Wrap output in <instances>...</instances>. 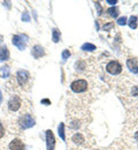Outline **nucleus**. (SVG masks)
<instances>
[{
    "label": "nucleus",
    "instance_id": "obj_1",
    "mask_svg": "<svg viewBox=\"0 0 138 150\" xmlns=\"http://www.w3.org/2000/svg\"><path fill=\"white\" fill-rule=\"evenodd\" d=\"M35 119L29 114H25L24 115L20 117L18 124L20 127L23 130H26L32 128L35 125Z\"/></svg>",
    "mask_w": 138,
    "mask_h": 150
},
{
    "label": "nucleus",
    "instance_id": "obj_2",
    "mask_svg": "<svg viewBox=\"0 0 138 150\" xmlns=\"http://www.w3.org/2000/svg\"><path fill=\"white\" fill-rule=\"evenodd\" d=\"M28 41L27 35L24 34L15 35L12 37V44L15 45L18 49L21 51H23L25 49L26 43Z\"/></svg>",
    "mask_w": 138,
    "mask_h": 150
},
{
    "label": "nucleus",
    "instance_id": "obj_3",
    "mask_svg": "<svg viewBox=\"0 0 138 150\" xmlns=\"http://www.w3.org/2000/svg\"><path fill=\"white\" fill-rule=\"evenodd\" d=\"M87 83L83 79H79V80L75 81L73 82L70 85V88L73 90V91L77 93L85 91L87 89Z\"/></svg>",
    "mask_w": 138,
    "mask_h": 150
},
{
    "label": "nucleus",
    "instance_id": "obj_4",
    "mask_svg": "<svg viewBox=\"0 0 138 150\" xmlns=\"http://www.w3.org/2000/svg\"><path fill=\"white\" fill-rule=\"evenodd\" d=\"M106 71L112 75L119 74L122 72V67L119 62L112 61L106 66Z\"/></svg>",
    "mask_w": 138,
    "mask_h": 150
},
{
    "label": "nucleus",
    "instance_id": "obj_5",
    "mask_svg": "<svg viewBox=\"0 0 138 150\" xmlns=\"http://www.w3.org/2000/svg\"><path fill=\"white\" fill-rule=\"evenodd\" d=\"M46 138L47 150H54L55 146V139L52 130H47Z\"/></svg>",
    "mask_w": 138,
    "mask_h": 150
},
{
    "label": "nucleus",
    "instance_id": "obj_6",
    "mask_svg": "<svg viewBox=\"0 0 138 150\" xmlns=\"http://www.w3.org/2000/svg\"><path fill=\"white\" fill-rule=\"evenodd\" d=\"M8 108L10 111L17 112L20 109L21 105V98L17 96H14L8 101Z\"/></svg>",
    "mask_w": 138,
    "mask_h": 150
},
{
    "label": "nucleus",
    "instance_id": "obj_7",
    "mask_svg": "<svg viewBox=\"0 0 138 150\" xmlns=\"http://www.w3.org/2000/svg\"><path fill=\"white\" fill-rule=\"evenodd\" d=\"M29 79V73L24 70H19L17 72V80L21 86L25 85Z\"/></svg>",
    "mask_w": 138,
    "mask_h": 150
},
{
    "label": "nucleus",
    "instance_id": "obj_8",
    "mask_svg": "<svg viewBox=\"0 0 138 150\" xmlns=\"http://www.w3.org/2000/svg\"><path fill=\"white\" fill-rule=\"evenodd\" d=\"M9 148L10 150H24L25 145L21 139L15 138L10 143Z\"/></svg>",
    "mask_w": 138,
    "mask_h": 150
},
{
    "label": "nucleus",
    "instance_id": "obj_9",
    "mask_svg": "<svg viewBox=\"0 0 138 150\" xmlns=\"http://www.w3.org/2000/svg\"><path fill=\"white\" fill-rule=\"evenodd\" d=\"M127 66L129 70L133 74L138 73V59L133 58L128 59L127 61Z\"/></svg>",
    "mask_w": 138,
    "mask_h": 150
},
{
    "label": "nucleus",
    "instance_id": "obj_10",
    "mask_svg": "<svg viewBox=\"0 0 138 150\" xmlns=\"http://www.w3.org/2000/svg\"><path fill=\"white\" fill-rule=\"evenodd\" d=\"M31 54L35 59L43 57L45 55V51L41 45H35L31 51Z\"/></svg>",
    "mask_w": 138,
    "mask_h": 150
},
{
    "label": "nucleus",
    "instance_id": "obj_11",
    "mask_svg": "<svg viewBox=\"0 0 138 150\" xmlns=\"http://www.w3.org/2000/svg\"><path fill=\"white\" fill-rule=\"evenodd\" d=\"M10 58V52L6 47V45H3L0 47V62L8 60Z\"/></svg>",
    "mask_w": 138,
    "mask_h": 150
},
{
    "label": "nucleus",
    "instance_id": "obj_12",
    "mask_svg": "<svg viewBox=\"0 0 138 150\" xmlns=\"http://www.w3.org/2000/svg\"><path fill=\"white\" fill-rule=\"evenodd\" d=\"M10 68L8 65L5 64L0 67V78L7 79L10 76Z\"/></svg>",
    "mask_w": 138,
    "mask_h": 150
},
{
    "label": "nucleus",
    "instance_id": "obj_13",
    "mask_svg": "<svg viewBox=\"0 0 138 150\" xmlns=\"http://www.w3.org/2000/svg\"><path fill=\"white\" fill-rule=\"evenodd\" d=\"M73 142L76 143V144L80 145V144H82V143L84 142L85 138L82 134L76 133L75 134L73 137Z\"/></svg>",
    "mask_w": 138,
    "mask_h": 150
},
{
    "label": "nucleus",
    "instance_id": "obj_14",
    "mask_svg": "<svg viewBox=\"0 0 138 150\" xmlns=\"http://www.w3.org/2000/svg\"><path fill=\"white\" fill-rule=\"evenodd\" d=\"M129 26L132 29H135L137 27V17L135 16H131L129 18L128 23Z\"/></svg>",
    "mask_w": 138,
    "mask_h": 150
},
{
    "label": "nucleus",
    "instance_id": "obj_15",
    "mask_svg": "<svg viewBox=\"0 0 138 150\" xmlns=\"http://www.w3.org/2000/svg\"><path fill=\"white\" fill-rule=\"evenodd\" d=\"M95 49H96V46L90 43H86L81 46V50L85 52H93Z\"/></svg>",
    "mask_w": 138,
    "mask_h": 150
},
{
    "label": "nucleus",
    "instance_id": "obj_16",
    "mask_svg": "<svg viewBox=\"0 0 138 150\" xmlns=\"http://www.w3.org/2000/svg\"><path fill=\"white\" fill-rule=\"evenodd\" d=\"M58 133L62 140L65 142V133H64V124L63 122H60L58 127Z\"/></svg>",
    "mask_w": 138,
    "mask_h": 150
},
{
    "label": "nucleus",
    "instance_id": "obj_17",
    "mask_svg": "<svg viewBox=\"0 0 138 150\" xmlns=\"http://www.w3.org/2000/svg\"><path fill=\"white\" fill-rule=\"evenodd\" d=\"M107 12L110 15V16L114 18H117L118 16H119V10H118V8L117 7H112L108 8Z\"/></svg>",
    "mask_w": 138,
    "mask_h": 150
},
{
    "label": "nucleus",
    "instance_id": "obj_18",
    "mask_svg": "<svg viewBox=\"0 0 138 150\" xmlns=\"http://www.w3.org/2000/svg\"><path fill=\"white\" fill-rule=\"evenodd\" d=\"M60 35V33L59 30L56 29V28H54L52 31V41L54 43H58L59 41Z\"/></svg>",
    "mask_w": 138,
    "mask_h": 150
},
{
    "label": "nucleus",
    "instance_id": "obj_19",
    "mask_svg": "<svg viewBox=\"0 0 138 150\" xmlns=\"http://www.w3.org/2000/svg\"><path fill=\"white\" fill-rule=\"evenodd\" d=\"M62 59H63L64 61H66V59L70 56V51L68 50H65L64 51H63L62 54Z\"/></svg>",
    "mask_w": 138,
    "mask_h": 150
},
{
    "label": "nucleus",
    "instance_id": "obj_20",
    "mask_svg": "<svg viewBox=\"0 0 138 150\" xmlns=\"http://www.w3.org/2000/svg\"><path fill=\"white\" fill-rule=\"evenodd\" d=\"M117 23L121 26H124L127 23V17L122 16L117 20Z\"/></svg>",
    "mask_w": 138,
    "mask_h": 150
},
{
    "label": "nucleus",
    "instance_id": "obj_21",
    "mask_svg": "<svg viewBox=\"0 0 138 150\" xmlns=\"http://www.w3.org/2000/svg\"><path fill=\"white\" fill-rule=\"evenodd\" d=\"M22 21L23 22H29L30 21V16L27 12L24 13L22 16Z\"/></svg>",
    "mask_w": 138,
    "mask_h": 150
},
{
    "label": "nucleus",
    "instance_id": "obj_22",
    "mask_svg": "<svg viewBox=\"0 0 138 150\" xmlns=\"http://www.w3.org/2000/svg\"><path fill=\"white\" fill-rule=\"evenodd\" d=\"M113 25H113V23H109L108 24H106V25L104 26L103 29L104 30H109L113 27Z\"/></svg>",
    "mask_w": 138,
    "mask_h": 150
},
{
    "label": "nucleus",
    "instance_id": "obj_23",
    "mask_svg": "<svg viewBox=\"0 0 138 150\" xmlns=\"http://www.w3.org/2000/svg\"><path fill=\"white\" fill-rule=\"evenodd\" d=\"M4 134H5V130H4V128L2 126L1 123H0V139L3 137Z\"/></svg>",
    "mask_w": 138,
    "mask_h": 150
},
{
    "label": "nucleus",
    "instance_id": "obj_24",
    "mask_svg": "<svg viewBox=\"0 0 138 150\" xmlns=\"http://www.w3.org/2000/svg\"><path fill=\"white\" fill-rule=\"evenodd\" d=\"M132 95L138 98V87H134L132 89Z\"/></svg>",
    "mask_w": 138,
    "mask_h": 150
},
{
    "label": "nucleus",
    "instance_id": "obj_25",
    "mask_svg": "<svg viewBox=\"0 0 138 150\" xmlns=\"http://www.w3.org/2000/svg\"><path fill=\"white\" fill-rule=\"evenodd\" d=\"M41 103L42 104H44L46 105H49L51 104V102L49 99H43V100H42L41 101Z\"/></svg>",
    "mask_w": 138,
    "mask_h": 150
},
{
    "label": "nucleus",
    "instance_id": "obj_26",
    "mask_svg": "<svg viewBox=\"0 0 138 150\" xmlns=\"http://www.w3.org/2000/svg\"><path fill=\"white\" fill-rule=\"evenodd\" d=\"M106 2H107L108 4H110V5H115V4L117 3V1H116V0H115V1H110V0H107Z\"/></svg>",
    "mask_w": 138,
    "mask_h": 150
},
{
    "label": "nucleus",
    "instance_id": "obj_27",
    "mask_svg": "<svg viewBox=\"0 0 138 150\" xmlns=\"http://www.w3.org/2000/svg\"><path fill=\"white\" fill-rule=\"evenodd\" d=\"M2 100H3V96H2V93L1 89H0V104H1V103L2 102Z\"/></svg>",
    "mask_w": 138,
    "mask_h": 150
},
{
    "label": "nucleus",
    "instance_id": "obj_28",
    "mask_svg": "<svg viewBox=\"0 0 138 150\" xmlns=\"http://www.w3.org/2000/svg\"><path fill=\"white\" fill-rule=\"evenodd\" d=\"M134 137H135V139H136V140L137 141V142H138V131L136 132V133H135V135H134Z\"/></svg>",
    "mask_w": 138,
    "mask_h": 150
},
{
    "label": "nucleus",
    "instance_id": "obj_29",
    "mask_svg": "<svg viewBox=\"0 0 138 150\" xmlns=\"http://www.w3.org/2000/svg\"><path fill=\"white\" fill-rule=\"evenodd\" d=\"M0 123H1V122H0Z\"/></svg>",
    "mask_w": 138,
    "mask_h": 150
}]
</instances>
